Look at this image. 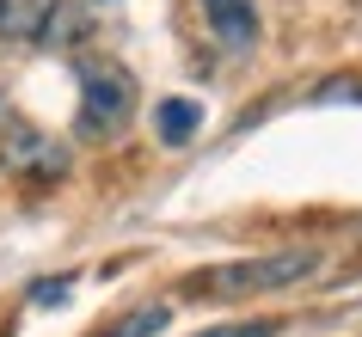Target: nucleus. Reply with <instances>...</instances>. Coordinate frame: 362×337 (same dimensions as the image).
<instances>
[{
  "instance_id": "f257e3e1",
  "label": "nucleus",
  "mask_w": 362,
  "mask_h": 337,
  "mask_svg": "<svg viewBox=\"0 0 362 337\" xmlns=\"http://www.w3.org/2000/svg\"><path fill=\"white\" fill-rule=\"evenodd\" d=\"M135 117V80L117 61H80V111H74V135L80 141H105Z\"/></svg>"
},
{
  "instance_id": "f03ea898",
  "label": "nucleus",
  "mask_w": 362,
  "mask_h": 337,
  "mask_svg": "<svg viewBox=\"0 0 362 337\" xmlns=\"http://www.w3.org/2000/svg\"><path fill=\"white\" fill-rule=\"evenodd\" d=\"M68 148H62L56 135H43V129H31V123H6L0 129V172L6 178H25V184H62L68 178Z\"/></svg>"
},
{
  "instance_id": "7ed1b4c3",
  "label": "nucleus",
  "mask_w": 362,
  "mask_h": 337,
  "mask_svg": "<svg viewBox=\"0 0 362 337\" xmlns=\"http://www.w3.org/2000/svg\"><path fill=\"white\" fill-rule=\"evenodd\" d=\"M313 252H276V258H258V264H228V270H203L191 282V295H258V288H288L295 276L313 270Z\"/></svg>"
},
{
  "instance_id": "20e7f679",
  "label": "nucleus",
  "mask_w": 362,
  "mask_h": 337,
  "mask_svg": "<svg viewBox=\"0 0 362 337\" xmlns=\"http://www.w3.org/2000/svg\"><path fill=\"white\" fill-rule=\"evenodd\" d=\"M68 25L62 0H0V43H56Z\"/></svg>"
},
{
  "instance_id": "39448f33",
  "label": "nucleus",
  "mask_w": 362,
  "mask_h": 337,
  "mask_svg": "<svg viewBox=\"0 0 362 337\" xmlns=\"http://www.w3.org/2000/svg\"><path fill=\"white\" fill-rule=\"evenodd\" d=\"M203 6V25H209V37L221 43V49H252L258 43V31H264V19H258V6L252 0H197Z\"/></svg>"
},
{
  "instance_id": "423d86ee",
  "label": "nucleus",
  "mask_w": 362,
  "mask_h": 337,
  "mask_svg": "<svg viewBox=\"0 0 362 337\" xmlns=\"http://www.w3.org/2000/svg\"><path fill=\"white\" fill-rule=\"evenodd\" d=\"M153 123H160V141H166V148H185V141L203 129V105H197V98H166Z\"/></svg>"
},
{
  "instance_id": "0eeeda50",
  "label": "nucleus",
  "mask_w": 362,
  "mask_h": 337,
  "mask_svg": "<svg viewBox=\"0 0 362 337\" xmlns=\"http://www.w3.org/2000/svg\"><path fill=\"white\" fill-rule=\"evenodd\" d=\"M166 319H172L166 307H141V313H129L111 337H160V331H166Z\"/></svg>"
},
{
  "instance_id": "6e6552de",
  "label": "nucleus",
  "mask_w": 362,
  "mask_h": 337,
  "mask_svg": "<svg viewBox=\"0 0 362 337\" xmlns=\"http://www.w3.org/2000/svg\"><path fill=\"white\" fill-rule=\"evenodd\" d=\"M276 319H252V325H228V331H203V337H270Z\"/></svg>"
},
{
  "instance_id": "1a4fd4ad",
  "label": "nucleus",
  "mask_w": 362,
  "mask_h": 337,
  "mask_svg": "<svg viewBox=\"0 0 362 337\" xmlns=\"http://www.w3.org/2000/svg\"><path fill=\"white\" fill-rule=\"evenodd\" d=\"M6 123H13V105H6V93H0V129H6Z\"/></svg>"
}]
</instances>
